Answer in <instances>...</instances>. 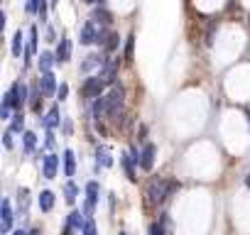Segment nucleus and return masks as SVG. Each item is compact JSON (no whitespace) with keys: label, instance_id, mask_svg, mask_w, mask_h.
I'll list each match as a JSON object with an SVG mask.
<instances>
[{"label":"nucleus","instance_id":"nucleus-1","mask_svg":"<svg viewBox=\"0 0 250 235\" xmlns=\"http://www.w3.org/2000/svg\"><path fill=\"white\" fill-rule=\"evenodd\" d=\"M174 189H179V184L177 181H167V179H160V176H155L150 184H147V191H145V201H147V206H160Z\"/></svg>","mask_w":250,"mask_h":235},{"label":"nucleus","instance_id":"nucleus-2","mask_svg":"<svg viewBox=\"0 0 250 235\" xmlns=\"http://www.w3.org/2000/svg\"><path fill=\"white\" fill-rule=\"evenodd\" d=\"M123 103H125V91H123V86H110V91L103 96L105 118L120 123V118H123Z\"/></svg>","mask_w":250,"mask_h":235},{"label":"nucleus","instance_id":"nucleus-3","mask_svg":"<svg viewBox=\"0 0 250 235\" xmlns=\"http://www.w3.org/2000/svg\"><path fill=\"white\" fill-rule=\"evenodd\" d=\"M103 91H105V83H103L98 76L86 78V81H83V86H81V96H83V98H88V100H91V98H93V100H96V98H101V96H103Z\"/></svg>","mask_w":250,"mask_h":235},{"label":"nucleus","instance_id":"nucleus-4","mask_svg":"<svg viewBox=\"0 0 250 235\" xmlns=\"http://www.w3.org/2000/svg\"><path fill=\"white\" fill-rule=\"evenodd\" d=\"M123 169H125V176H128L130 181H135L138 176H135V164H140V152L135 150V147H130L128 152H123Z\"/></svg>","mask_w":250,"mask_h":235},{"label":"nucleus","instance_id":"nucleus-5","mask_svg":"<svg viewBox=\"0 0 250 235\" xmlns=\"http://www.w3.org/2000/svg\"><path fill=\"white\" fill-rule=\"evenodd\" d=\"M98 191H101L98 181H88V184H86V203H83V215H86V218H91V215H93V211H96Z\"/></svg>","mask_w":250,"mask_h":235},{"label":"nucleus","instance_id":"nucleus-6","mask_svg":"<svg viewBox=\"0 0 250 235\" xmlns=\"http://www.w3.org/2000/svg\"><path fill=\"white\" fill-rule=\"evenodd\" d=\"M115 76H118V61H115V59H110V61L105 59V64H103L98 78H101L105 86H115Z\"/></svg>","mask_w":250,"mask_h":235},{"label":"nucleus","instance_id":"nucleus-7","mask_svg":"<svg viewBox=\"0 0 250 235\" xmlns=\"http://www.w3.org/2000/svg\"><path fill=\"white\" fill-rule=\"evenodd\" d=\"M155 155H157V147H155L152 142H147V145L143 147V152H140V167H143L145 172H152V167H155Z\"/></svg>","mask_w":250,"mask_h":235},{"label":"nucleus","instance_id":"nucleus-8","mask_svg":"<svg viewBox=\"0 0 250 235\" xmlns=\"http://www.w3.org/2000/svg\"><path fill=\"white\" fill-rule=\"evenodd\" d=\"M13 206H10V201H5L3 198V206H0V233H8L10 230V225H13Z\"/></svg>","mask_w":250,"mask_h":235},{"label":"nucleus","instance_id":"nucleus-9","mask_svg":"<svg viewBox=\"0 0 250 235\" xmlns=\"http://www.w3.org/2000/svg\"><path fill=\"white\" fill-rule=\"evenodd\" d=\"M59 159H62V157H57L54 152L44 157V162H42V174H44V179H54V176H57V172H59Z\"/></svg>","mask_w":250,"mask_h":235},{"label":"nucleus","instance_id":"nucleus-10","mask_svg":"<svg viewBox=\"0 0 250 235\" xmlns=\"http://www.w3.org/2000/svg\"><path fill=\"white\" fill-rule=\"evenodd\" d=\"M40 91L47 96V98H52L57 91H59V86H57V78H54V74H42V78H40Z\"/></svg>","mask_w":250,"mask_h":235},{"label":"nucleus","instance_id":"nucleus-11","mask_svg":"<svg viewBox=\"0 0 250 235\" xmlns=\"http://www.w3.org/2000/svg\"><path fill=\"white\" fill-rule=\"evenodd\" d=\"M54 57H57V61H62V64L71 59V39H69V37H62V39H59V47H57Z\"/></svg>","mask_w":250,"mask_h":235},{"label":"nucleus","instance_id":"nucleus-12","mask_svg":"<svg viewBox=\"0 0 250 235\" xmlns=\"http://www.w3.org/2000/svg\"><path fill=\"white\" fill-rule=\"evenodd\" d=\"M103 64H105V57H101V54H91V57H86V59H83L81 71H83V74H88V71H93V69H103Z\"/></svg>","mask_w":250,"mask_h":235},{"label":"nucleus","instance_id":"nucleus-13","mask_svg":"<svg viewBox=\"0 0 250 235\" xmlns=\"http://www.w3.org/2000/svg\"><path fill=\"white\" fill-rule=\"evenodd\" d=\"M54 64H57V57H54L52 52H42V54H40V71H42V74H52Z\"/></svg>","mask_w":250,"mask_h":235},{"label":"nucleus","instance_id":"nucleus-14","mask_svg":"<svg viewBox=\"0 0 250 235\" xmlns=\"http://www.w3.org/2000/svg\"><path fill=\"white\" fill-rule=\"evenodd\" d=\"M59 123H62V113H59V105H52V108H49V113H47V118H44V128L54 130Z\"/></svg>","mask_w":250,"mask_h":235},{"label":"nucleus","instance_id":"nucleus-15","mask_svg":"<svg viewBox=\"0 0 250 235\" xmlns=\"http://www.w3.org/2000/svg\"><path fill=\"white\" fill-rule=\"evenodd\" d=\"M91 20H93L96 25H101V27H108V25L113 22V15H110V13H108L105 8H96V10H93V18H91Z\"/></svg>","mask_w":250,"mask_h":235},{"label":"nucleus","instance_id":"nucleus-16","mask_svg":"<svg viewBox=\"0 0 250 235\" xmlns=\"http://www.w3.org/2000/svg\"><path fill=\"white\" fill-rule=\"evenodd\" d=\"M96 162H98V167H113V157H110V150L105 145H101L96 150Z\"/></svg>","mask_w":250,"mask_h":235},{"label":"nucleus","instance_id":"nucleus-17","mask_svg":"<svg viewBox=\"0 0 250 235\" xmlns=\"http://www.w3.org/2000/svg\"><path fill=\"white\" fill-rule=\"evenodd\" d=\"M62 159H64V174H66V176H74V174H76V155H74L71 150H66Z\"/></svg>","mask_w":250,"mask_h":235},{"label":"nucleus","instance_id":"nucleus-18","mask_svg":"<svg viewBox=\"0 0 250 235\" xmlns=\"http://www.w3.org/2000/svg\"><path fill=\"white\" fill-rule=\"evenodd\" d=\"M40 208H42L44 213H49V211L54 208V194H52V191H42V194H40Z\"/></svg>","mask_w":250,"mask_h":235},{"label":"nucleus","instance_id":"nucleus-19","mask_svg":"<svg viewBox=\"0 0 250 235\" xmlns=\"http://www.w3.org/2000/svg\"><path fill=\"white\" fill-rule=\"evenodd\" d=\"M83 223H86V220H83V213H79V211H71V215H69L66 225H69L71 230H74V228H76V230H83Z\"/></svg>","mask_w":250,"mask_h":235},{"label":"nucleus","instance_id":"nucleus-20","mask_svg":"<svg viewBox=\"0 0 250 235\" xmlns=\"http://www.w3.org/2000/svg\"><path fill=\"white\" fill-rule=\"evenodd\" d=\"M64 196H66V203L71 206V203L76 201V196H79V186H76L74 181H66V186H64Z\"/></svg>","mask_w":250,"mask_h":235},{"label":"nucleus","instance_id":"nucleus-21","mask_svg":"<svg viewBox=\"0 0 250 235\" xmlns=\"http://www.w3.org/2000/svg\"><path fill=\"white\" fill-rule=\"evenodd\" d=\"M133 52H135V37L133 35H128V39H125V54H123V59L125 61H133Z\"/></svg>","mask_w":250,"mask_h":235},{"label":"nucleus","instance_id":"nucleus-22","mask_svg":"<svg viewBox=\"0 0 250 235\" xmlns=\"http://www.w3.org/2000/svg\"><path fill=\"white\" fill-rule=\"evenodd\" d=\"M172 230L162 223V220H155V223H150V235H169Z\"/></svg>","mask_w":250,"mask_h":235},{"label":"nucleus","instance_id":"nucleus-23","mask_svg":"<svg viewBox=\"0 0 250 235\" xmlns=\"http://www.w3.org/2000/svg\"><path fill=\"white\" fill-rule=\"evenodd\" d=\"M35 147H37V135L35 133H25V155H32Z\"/></svg>","mask_w":250,"mask_h":235},{"label":"nucleus","instance_id":"nucleus-24","mask_svg":"<svg viewBox=\"0 0 250 235\" xmlns=\"http://www.w3.org/2000/svg\"><path fill=\"white\" fill-rule=\"evenodd\" d=\"M118 44H120V37H118L115 32H110L103 47H105V52H115V49H118Z\"/></svg>","mask_w":250,"mask_h":235},{"label":"nucleus","instance_id":"nucleus-25","mask_svg":"<svg viewBox=\"0 0 250 235\" xmlns=\"http://www.w3.org/2000/svg\"><path fill=\"white\" fill-rule=\"evenodd\" d=\"M22 128H25V118H22L20 113H15V115H13V125H10V130H13V133H22Z\"/></svg>","mask_w":250,"mask_h":235},{"label":"nucleus","instance_id":"nucleus-26","mask_svg":"<svg viewBox=\"0 0 250 235\" xmlns=\"http://www.w3.org/2000/svg\"><path fill=\"white\" fill-rule=\"evenodd\" d=\"M13 54L15 57L22 54V32H15V37H13Z\"/></svg>","mask_w":250,"mask_h":235},{"label":"nucleus","instance_id":"nucleus-27","mask_svg":"<svg viewBox=\"0 0 250 235\" xmlns=\"http://www.w3.org/2000/svg\"><path fill=\"white\" fill-rule=\"evenodd\" d=\"M83 235H98V228H96V220H93V218H86V223H83Z\"/></svg>","mask_w":250,"mask_h":235},{"label":"nucleus","instance_id":"nucleus-28","mask_svg":"<svg viewBox=\"0 0 250 235\" xmlns=\"http://www.w3.org/2000/svg\"><path fill=\"white\" fill-rule=\"evenodd\" d=\"M40 5H42V0H27L25 10H27L30 15H40Z\"/></svg>","mask_w":250,"mask_h":235},{"label":"nucleus","instance_id":"nucleus-29","mask_svg":"<svg viewBox=\"0 0 250 235\" xmlns=\"http://www.w3.org/2000/svg\"><path fill=\"white\" fill-rule=\"evenodd\" d=\"M66 96H69V86H66V83H62V86H59V91H57V98H59V100H66Z\"/></svg>","mask_w":250,"mask_h":235},{"label":"nucleus","instance_id":"nucleus-30","mask_svg":"<svg viewBox=\"0 0 250 235\" xmlns=\"http://www.w3.org/2000/svg\"><path fill=\"white\" fill-rule=\"evenodd\" d=\"M3 145H5L8 150H13V145H15V142H13V130H8V133L3 135Z\"/></svg>","mask_w":250,"mask_h":235},{"label":"nucleus","instance_id":"nucleus-31","mask_svg":"<svg viewBox=\"0 0 250 235\" xmlns=\"http://www.w3.org/2000/svg\"><path fill=\"white\" fill-rule=\"evenodd\" d=\"M10 113H13V108H8V105H0V118H3V120H8Z\"/></svg>","mask_w":250,"mask_h":235},{"label":"nucleus","instance_id":"nucleus-32","mask_svg":"<svg viewBox=\"0 0 250 235\" xmlns=\"http://www.w3.org/2000/svg\"><path fill=\"white\" fill-rule=\"evenodd\" d=\"M213 32H216V22L208 27V35H206V44H213Z\"/></svg>","mask_w":250,"mask_h":235},{"label":"nucleus","instance_id":"nucleus-33","mask_svg":"<svg viewBox=\"0 0 250 235\" xmlns=\"http://www.w3.org/2000/svg\"><path fill=\"white\" fill-rule=\"evenodd\" d=\"M47 42L52 44V42H57V32H54V27H49L47 30Z\"/></svg>","mask_w":250,"mask_h":235},{"label":"nucleus","instance_id":"nucleus-34","mask_svg":"<svg viewBox=\"0 0 250 235\" xmlns=\"http://www.w3.org/2000/svg\"><path fill=\"white\" fill-rule=\"evenodd\" d=\"M83 3H86V5H98V8H101L105 0H83Z\"/></svg>","mask_w":250,"mask_h":235},{"label":"nucleus","instance_id":"nucleus-35","mask_svg":"<svg viewBox=\"0 0 250 235\" xmlns=\"http://www.w3.org/2000/svg\"><path fill=\"white\" fill-rule=\"evenodd\" d=\"M47 147H49V150L54 147V135H52V130H49V135H47Z\"/></svg>","mask_w":250,"mask_h":235},{"label":"nucleus","instance_id":"nucleus-36","mask_svg":"<svg viewBox=\"0 0 250 235\" xmlns=\"http://www.w3.org/2000/svg\"><path fill=\"white\" fill-rule=\"evenodd\" d=\"M3 30H5V13L0 10V32H3Z\"/></svg>","mask_w":250,"mask_h":235},{"label":"nucleus","instance_id":"nucleus-37","mask_svg":"<svg viewBox=\"0 0 250 235\" xmlns=\"http://www.w3.org/2000/svg\"><path fill=\"white\" fill-rule=\"evenodd\" d=\"M71 130H74V125H71V123H69V120H64V133H66V135H69V133H71Z\"/></svg>","mask_w":250,"mask_h":235},{"label":"nucleus","instance_id":"nucleus-38","mask_svg":"<svg viewBox=\"0 0 250 235\" xmlns=\"http://www.w3.org/2000/svg\"><path fill=\"white\" fill-rule=\"evenodd\" d=\"M13 235H27L25 230H13Z\"/></svg>","mask_w":250,"mask_h":235},{"label":"nucleus","instance_id":"nucleus-39","mask_svg":"<svg viewBox=\"0 0 250 235\" xmlns=\"http://www.w3.org/2000/svg\"><path fill=\"white\" fill-rule=\"evenodd\" d=\"M57 3H59V0H52V8H54V5H57Z\"/></svg>","mask_w":250,"mask_h":235},{"label":"nucleus","instance_id":"nucleus-40","mask_svg":"<svg viewBox=\"0 0 250 235\" xmlns=\"http://www.w3.org/2000/svg\"><path fill=\"white\" fill-rule=\"evenodd\" d=\"M118 235H128V233H118Z\"/></svg>","mask_w":250,"mask_h":235}]
</instances>
